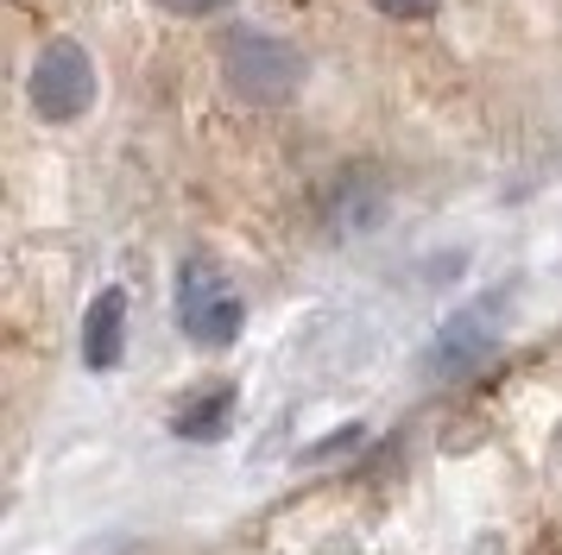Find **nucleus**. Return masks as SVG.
<instances>
[{
  "instance_id": "f257e3e1",
  "label": "nucleus",
  "mask_w": 562,
  "mask_h": 555,
  "mask_svg": "<svg viewBox=\"0 0 562 555\" xmlns=\"http://www.w3.org/2000/svg\"><path fill=\"white\" fill-rule=\"evenodd\" d=\"M222 76L240 101H291L304 82V50L279 38V32H259V25H234L222 38Z\"/></svg>"
},
{
  "instance_id": "f03ea898",
  "label": "nucleus",
  "mask_w": 562,
  "mask_h": 555,
  "mask_svg": "<svg viewBox=\"0 0 562 555\" xmlns=\"http://www.w3.org/2000/svg\"><path fill=\"white\" fill-rule=\"evenodd\" d=\"M499 328H506V291H486V297L461 303L449 322L436 328V341L424 348V378H474L499 353Z\"/></svg>"
},
{
  "instance_id": "7ed1b4c3",
  "label": "nucleus",
  "mask_w": 562,
  "mask_h": 555,
  "mask_svg": "<svg viewBox=\"0 0 562 555\" xmlns=\"http://www.w3.org/2000/svg\"><path fill=\"white\" fill-rule=\"evenodd\" d=\"M240 322H247V303L228 284V272L209 265V259H190L178 272V328L196 348H228Z\"/></svg>"
},
{
  "instance_id": "20e7f679",
  "label": "nucleus",
  "mask_w": 562,
  "mask_h": 555,
  "mask_svg": "<svg viewBox=\"0 0 562 555\" xmlns=\"http://www.w3.org/2000/svg\"><path fill=\"white\" fill-rule=\"evenodd\" d=\"M32 114L38 121H82L89 114V101H95V64H89V50L77 45V38H52V45L38 50V64H32Z\"/></svg>"
},
{
  "instance_id": "39448f33",
  "label": "nucleus",
  "mask_w": 562,
  "mask_h": 555,
  "mask_svg": "<svg viewBox=\"0 0 562 555\" xmlns=\"http://www.w3.org/2000/svg\"><path fill=\"white\" fill-rule=\"evenodd\" d=\"M385 177L380 171H341L329 183V227L335 234H367V227H380L385 222Z\"/></svg>"
},
{
  "instance_id": "423d86ee",
  "label": "nucleus",
  "mask_w": 562,
  "mask_h": 555,
  "mask_svg": "<svg viewBox=\"0 0 562 555\" xmlns=\"http://www.w3.org/2000/svg\"><path fill=\"white\" fill-rule=\"evenodd\" d=\"M121 353H127V291L121 284H108L102 297L89 303V322H82V360L108 373V366H121Z\"/></svg>"
},
{
  "instance_id": "0eeeda50",
  "label": "nucleus",
  "mask_w": 562,
  "mask_h": 555,
  "mask_svg": "<svg viewBox=\"0 0 562 555\" xmlns=\"http://www.w3.org/2000/svg\"><path fill=\"white\" fill-rule=\"evenodd\" d=\"M228 417H234V385H209L203 398H190L171 417V429H178L183 442H215L222 429H228Z\"/></svg>"
},
{
  "instance_id": "6e6552de",
  "label": "nucleus",
  "mask_w": 562,
  "mask_h": 555,
  "mask_svg": "<svg viewBox=\"0 0 562 555\" xmlns=\"http://www.w3.org/2000/svg\"><path fill=\"white\" fill-rule=\"evenodd\" d=\"M373 7H380L385 20H430L442 0H373Z\"/></svg>"
},
{
  "instance_id": "1a4fd4ad",
  "label": "nucleus",
  "mask_w": 562,
  "mask_h": 555,
  "mask_svg": "<svg viewBox=\"0 0 562 555\" xmlns=\"http://www.w3.org/2000/svg\"><path fill=\"white\" fill-rule=\"evenodd\" d=\"M165 13H183V20H203V13H222L228 0H158Z\"/></svg>"
}]
</instances>
